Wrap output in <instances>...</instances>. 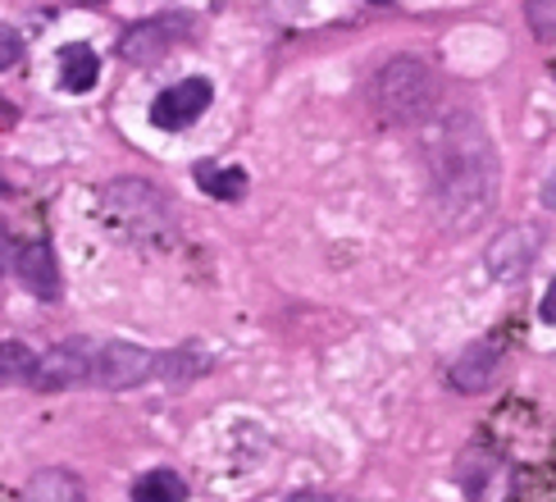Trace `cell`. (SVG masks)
<instances>
[{"instance_id": "cell-15", "label": "cell", "mask_w": 556, "mask_h": 502, "mask_svg": "<svg viewBox=\"0 0 556 502\" xmlns=\"http://www.w3.org/2000/svg\"><path fill=\"white\" fill-rule=\"evenodd\" d=\"M296 502H333V498H296Z\"/></svg>"}, {"instance_id": "cell-7", "label": "cell", "mask_w": 556, "mask_h": 502, "mask_svg": "<svg viewBox=\"0 0 556 502\" xmlns=\"http://www.w3.org/2000/svg\"><path fill=\"white\" fill-rule=\"evenodd\" d=\"M101 78V60L91 46H64L60 51V83L68 91H87V87H97Z\"/></svg>"}, {"instance_id": "cell-2", "label": "cell", "mask_w": 556, "mask_h": 502, "mask_svg": "<svg viewBox=\"0 0 556 502\" xmlns=\"http://www.w3.org/2000/svg\"><path fill=\"white\" fill-rule=\"evenodd\" d=\"M91 356H97V348H91L87 338L55 342L46 356H37L28 384L37 388V393H64V388H74V384H87L91 379Z\"/></svg>"}, {"instance_id": "cell-5", "label": "cell", "mask_w": 556, "mask_h": 502, "mask_svg": "<svg viewBox=\"0 0 556 502\" xmlns=\"http://www.w3.org/2000/svg\"><path fill=\"white\" fill-rule=\"evenodd\" d=\"M105 219H114L132 238H160V228L169 224V201H160L151 188H142V205H128L119 188L105 192Z\"/></svg>"}, {"instance_id": "cell-10", "label": "cell", "mask_w": 556, "mask_h": 502, "mask_svg": "<svg viewBox=\"0 0 556 502\" xmlns=\"http://www.w3.org/2000/svg\"><path fill=\"white\" fill-rule=\"evenodd\" d=\"M33 365H37V356L23 348V342H0V388L28 384L33 379Z\"/></svg>"}, {"instance_id": "cell-8", "label": "cell", "mask_w": 556, "mask_h": 502, "mask_svg": "<svg viewBox=\"0 0 556 502\" xmlns=\"http://www.w3.org/2000/svg\"><path fill=\"white\" fill-rule=\"evenodd\" d=\"M165 23H137V28L124 37V46L119 51L128 55V60H137V64H147V60H155L160 51H169V41L178 37V28L174 33H160Z\"/></svg>"}, {"instance_id": "cell-3", "label": "cell", "mask_w": 556, "mask_h": 502, "mask_svg": "<svg viewBox=\"0 0 556 502\" xmlns=\"http://www.w3.org/2000/svg\"><path fill=\"white\" fill-rule=\"evenodd\" d=\"M211 97H215V91H211V83H205V78H182V83H174L169 91H160V97H155L151 124L165 128V133L188 128V124H197L201 114H205Z\"/></svg>"}, {"instance_id": "cell-6", "label": "cell", "mask_w": 556, "mask_h": 502, "mask_svg": "<svg viewBox=\"0 0 556 502\" xmlns=\"http://www.w3.org/2000/svg\"><path fill=\"white\" fill-rule=\"evenodd\" d=\"M14 274H18V284L28 288L33 297H41V302H55V297H60L55 251L46 247V238H33V242H23L14 251Z\"/></svg>"}, {"instance_id": "cell-12", "label": "cell", "mask_w": 556, "mask_h": 502, "mask_svg": "<svg viewBox=\"0 0 556 502\" xmlns=\"http://www.w3.org/2000/svg\"><path fill=\"white\" fill-rule=\"evenodd\" d=\"M18 60V37L10 28H0V68H10Z\"/></svg>"}, {"instance_id": "cell-13", "label": "cell", "mask_w": 556, "mask_h": 502, "mask_svg": "<svg viewBox=\"0 0 556 502\" xmlns=\"http://www.w3.org/2000/svg\"><path fill=\"white\" fill-rule=\"evenodd\" d=\"M539 315L547 319V325H556V279L547 284V292H543V306H539Z\"/></svg>"}, {"instance_id": "cell-9", "label": "cell", "mask_w": 556, "mask_h": 502, "mask_svg": "<svg viewBox=\"0 0 556 502\" xmlns=\"http://www.w3.org/2000/svg\"><path fill=\"white\" fill-rule=\"evenodd\" d=\"M188 498V485L174 470H151L132 485V502H182Z\"/></svg>"}, {"instance_id": "cell-4", "label": "cell", "mask_w": 556, "mask_h": 502, "mask_svg": "<svg viewBox=\"0 0 556 502\" xmlns=\"http://www.w3.org/2000/svg\"><path fill=\"white\" fill-rule=\"evenodd\" d=\"M151 352L142 348H128V342H105L91 356V379L87 384H101V388H128V384H142L151 375Z\"/></svg>"}, {"instance_id": "cell-1", "label": "cell", "mask_w": 556, "mask_h": 502, "mask_svg": "<svg viewBox=\"0 0 556 502\" xmlns=\"http://www.w3.org/2000/svg\"><path fill=\"white\" fill-rule=\"evenodd\" d=\"M438 188L466 219H479L483 205L493 197V151L483 142L475 120L456 114V124L438 137V160H433Z\"/></svg>"}, {"instance_id": "cell-11", "label": "cell", "mask_w": 556, "mask_h": 502, "mask_svg": "<svg viewBox=\"0 0 556 502\" xmlns=\"http://www.w3.org/2000/svg\"><path fill=\"white\" fill-rule=\"evenodd\" d=\"M197 183L211 197H224V201H238L247 192V174L242 170H215V165H201L197 170Z\"/></svg>"}, {"instance_id": "cell-14", "label": "cell", "mask_w": 556, "mask_h": 502, "mask_svg": "<svg viewBox=\"0 0 556 502\" xmlns=\"http://www.w3.org/2000/svg\"><path fill=\"white\" fill-rule=\"evenodd\" d=\"M10 265V238H5V224H0V274Z\"/></svg>"}]
</instances>
